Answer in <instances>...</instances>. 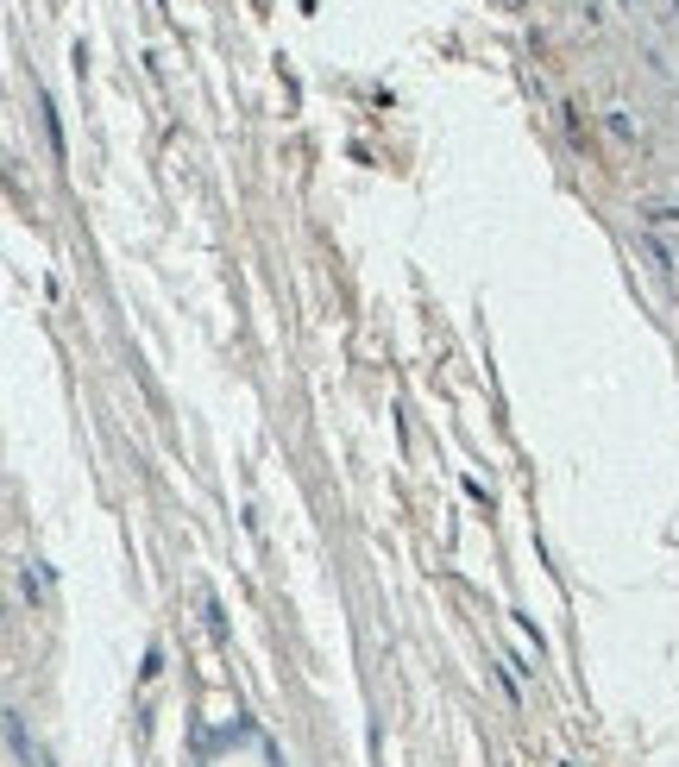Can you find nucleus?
I'll use <instances>...</instances> for the list:
<instances>
[{
	"instance_id": "obj_1",
	"label": "nucleus",
	"mask_w": 679,
	"mask_h": 767,
	"mask_svg": "<svg viewBox=\"0 0 679 767\" xmlns=\"http://www.w3.org/2000/svg\"><path fill=\"white\" fill-rule=\"evenodd\" d=\"M642 252L655 258V270L679 296V202H648L642 208Z\"/></svg>"
},
{
	"instance_id": "obj_2",
	"label": "nucleus",
	"mask_w": 679,
	"mask_h": 767,
	"mask_svg": "<svg viewBox=\"0 0 679 767\" xmlns=\"http://www.w3.org/2000/svg\"><path fill=\"white\" fill-rule=\"evenodd\" d=\"M610 132H617V138H642V127H629V114H623V108H610Z\"/></svg>"
}]
</instances>
